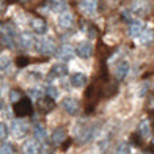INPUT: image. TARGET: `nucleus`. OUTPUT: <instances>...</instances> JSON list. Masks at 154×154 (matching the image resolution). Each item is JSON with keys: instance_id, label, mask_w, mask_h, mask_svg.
<instances>
[{"instance_id": "nucleus-36", "label": "nucleus", "mask_w": 154, "mask_h": 154, "mask_svg": "<svg viewBox=\"0 0 154 154\" xmlns=\"http://www.w3.org/2000/svg\"><path fill=\"white\" fill-rule=\"evenodd\" d=\"M152 145H154V138H152Z\"/></svg>"}, {"instance_id": "nucleus-12", "label": "nucleus", "mask_w": 154, "mask_h": 154, "mask_svg": "<svg viewBox=\"0 0 154 154\" xmlns=\"http://www.w3.org/2000/svg\"><path fill=\"white\" fill-rule=\"evenodd\" d=\"M128 74H129V63L126 61V60L116 63V68H115V77H116V80H123Z\"/></svg>"}, {"instance_id": "nucleus-6", "label": "nucleus", "mask_w": 154, "mask_h": 154, "mask_svg": "<svg viewBox=\"0 0 154 154\" xmlns=\"http://www.w3.org/2000/svg\"><path fill=\"white\" fill-rule=\"evenodd\" d=\"M57 22H58V27H60L61 30H69V29H72V25H74V16H72V13H69L68 10L61 11Z\"/></svg>"}, {"instance_id": "nucleus-27", "label": "nucleus", "mask_w": 154, "mask_h": 154, "mask_svg": "<svg viewBox=\"0 0 154 154\" xmlns=\"http://www.w3.org/2000/svg\"><path fill=\"white\" fill-rule=\"evenodd\" d=\"M30 65V58L29 57H17L16 58V66L17 68H25Z\"/></svg>"}, {"instance_id": "nucleus-30", "label": "nucleus", "mask_w": 154, "mask_h": 154, "mask_svg": "<svg viewBox=\"0 0 154 154\" xmlns=\"http://www.w3.org/2000/svg\"><path fill=\"white\" fill-rule=\"evenodd\" d=\"M20 97H22V94H20L19 90H11V91H10V101L11 102H17Z\"/></svg>"}, {"instance_id": "nucleus-9", "label": "nucleus", "mask_w": 154, "mask_h": 154, "mask_svg": "<svg viewBox=\"0 0 154 154\" xmlns=\"http://www.w3.org/2000/svg\"><path fill=\"white\" fill-rule=\"evenodd\" d=\"M79 8L83 14L87 16H94L97 13V0H80Z\"/></svg>"}, {"instance_id": "nucleus-14", "label": "nucleus", "mask_w": 154, "mask_h": 154, "mask_svg": "<svg viewBox=\"0 0 154 154\" xmlns=\"http://www.w3.org/2000/svg\"><path fill=\"white\" fill-rule=\"evenodd\" d=\"M143 30H145V24L143 22H140V20H131V24H129V35L131 36L138 38L140 33H142Z\"/></svg>"}, {"instance_id": "nucleus-5", "label": "nucleus", "mask_w": 154, "mask_h": 154, "mask_svg": "<svg viewBox=\"0 0 154 154\" xmlns=\"http://www.w3.org/2000/svg\"><path fill=\"white\" fill-rule=\"evenodd\" d=\"M131 11L135 17H143L149 13V2L148 0H134L131 5Z\"/></svg>"}, {"instance_id": "nucleus-22", "label": "nucleus", "mask_w": 154, "mask_h": 154, "mask_svg": "<svg viewBox=\"0 0 154 154\" xmlns=\"http://www.w3.org/2000/svg\"><path fill=\"white\" fill-rule=\"evenodd\" d=\"M29 94H30L32 99H35V101H36V99H43L44 94H47V88H43V87H33V88H30Z\"/></svg>"}, {"instance_id": "nucleus-31", "label": "nucleus", "mask_w": 154, "mask_h": 154, "mask_svg": "<svg viewBox=\"0 0 154 154\" xmlns=\"http://www.w3.org/2000/svg\"><path fill=\"white\" fill-rule=\"evenodd\" d=\"M47 96H51L52 99H57V97H58V88L54 87V85L47 87Z\"/></svg>"}, {"instance_id": "nucleus-8", "label": "nucleus", "mask_w": 154, "mask_h": 154, "mask_svg": "<svg viewBox=\"0 0 154 154\" xmlns=\"http://www.w3.org/2000/svg\"><path fill=\"white\" fill-rule=\"evenodd\" d=\"M17 44L22 49H35V44H36V38L33 36L32 33L24 32L17 36Z\"/></svg>"}, {"instance_id": "nucleus-26", "label": "nucleus", "mask_w": 154, "mask_h": 154, "mask_svg": "<svg viewBox=\"0 0 154 154\" xmlns=\"http://www.w3.org/2000/svg\"><path fill=\"white\" fill-rule=\"evenodd\" d=\"M0 152H2V154H11V152H14V149H13V146L10 143H6L5 140H2V145H0Z\"/></svg>"}, {"instance_id": "nucleus-18", "label": "nucleus", "mask_w": 154, "mask_h": 154, "mask_svg": "<svg viewBox=\"0 0 154 154\" xmlns=\"http://www.w3.org/2000/svg\"><path fill=\"white\" fill-rule=\"evenodd\" d=\"M32 29L35 30V33H38V35H44L47 32V24H46V20L44 19H33L32 20Z\"/></svg>"}, {"instance_id": "nucleus-24", "label": "nucleus", "mask_w": 154, "mask_h": 154, "mask_svg": "<svg viewBox=\"0 0 154 154\" xmlns=\"http://www.w3.org/2000/svg\"><path fill=\"white\" fill-rule=\"evenodd\" d=\"M94 135H96V128H88V129H85L80 134V140H79V143H87V142H90L91 138H94Z\"/></svg>"}, {"instance_id": "nucleus-2", "label": "nucleus", "mask_w": 154, "mask_h": 154, "mask_svg": "<svg viewBox=\"0 0 154 154\" xmlns=\"http://www.w3.org/2000/svg\"><path fill=\"white\" fill-rule=\"evenodd\" d=\"M13 112L17 118H24L33 113V104H32V97H20L17 102H14Z\"/></svg>"}, {"instance_id": "nucleus-23", "label": "nucleus", "mask_w": 154, "mask_h": 154, "mask_svg": "<svg viewBox=\"0 0 154 154\" xmlns=\"http://www.w3.org/2000/svg\"><path fill=\"white\" fill-rule=\"evenodd\" d=\"M33 135H35V138H36V140H39L41 143H44L46 140H47V132H46V129H44L41 124H36V126H35Z\"/></svg>"}, {"instance_id": "nucleus-34", "label": "nucleus", "mask_w": 154, "mask_h": 154, "mask_svg": "<svg viewBox=\"0 0 154 154\" xmlns=\"http://www.w3.org/2000/svg\"><path fill=\"white\" fill-rule=\"evenodd\" d=\"M146 88H148V85H146V83H143V85L140 87V90H138V96H145V94H146Z\"/></svg>"}, {"instance_id": "nucleus-33", "label": "nucleus", "mask_w": 154, "mask_h": 154, "mask_svg": "<svg viewBox=\"0 0 154 154\" xmlns=\"http://www.w3.org/2000/svg\"><path fill=\"white\" fill-rule=\"evenodd\" d=\"M140 138H142V135H140V134H132L131 142L134 143V145H137V146H142V142H143V140H140Z\"/></svg>"}, {"instance_id": "nucleus-1", "label": "nucleus", "mask_w": 154, "mask_h": 154, "mask_svg": "<svg viewBox=\"0 0 154 154\" xmlns=\"http://www.w3.org/2000/svg\"><path fill=\"white\" fill-rule=\"evenodd\" d=\"M0 33H2V46L13 49L16 46V39H17V33L14 25L10 24V22H5L2 24V29H0Z\"/></svg>"}, {"instance_id": "nucleus-19", "label": "nucleus", "mask_w": 154, "mask_h": 154, "mask_svg": "<svg viewBox=\"0 0 154 154\" xmlns=\"http://www.w3.org/2000/svg\"><path fill=\"white\" fill-rule=\"evenodd\" d=\"M66 140V132H65V129H61V128H58V129H55L54 132H52V138H51V142L54 143V145H61L63 142Z\"/></svg>"}, {"instance_id": "nucleus-21", "label": "nucleus", "mask_w": 154, "mask_h": 154, "mask_svg": "<svg viewBox=\"0 0 154 154\" xmlns=\"http://www.w3.org/2000/svg\"><path fill=\"white\" fill-rule=\"evenodd\" d=\"M152 39H154V32L149 30V29H145L142 33H140V36H138V43L146 46V44H149Z\"/></svg>"}, {"instance_id": "nucleus-13", "label": "nucleus", "mask_w": 154, "mask_h": 154, "mask_svg": "<svg viewBox=\"0 0 154 154\" xmlns=\"http://www.w3.org/2000/svg\"><path fill=\"white\" fill-rule=\"evenodd\" d=\"M75 52L80 58H90L93 55V46L90 43H80L79 46H77Z\"/></svg>"}, {"instance_id": "nucleus-20", "label": "nucleus", "mask_w": 154, "mask_h": 154, "mask_svg": "<svg viewBox=\"0 0 154 154\" xmlns=\"http://www.w3.org/2000/svg\"><path fill=\"white\" fill-rule=\"evenodd\" d=\"M54 106H55V99H52L51 96L39 99V110H41V113H47V112L51 110Z\"/></svg>"}, {"instance_id": "nucleus-17", "label": "nucleus", "mask_w": 154, "mask_h": 154, "mask_svg": "<svg viewBox=\"0 0 154 154\" xmlns=\"http://www.w3.org/2000/svg\"><path fill=\"white\" fill-rule=\"evenodd\" d=\"M68 8L66 0H49V10L54 13H61Z\"/></svg>"}, {"instance_id": "nucleus-11", "label": "nucleus", "mask_w": 154, "mask_h": 154, "mask_svg": "<svg viewBox=\"0 0 154 154\" xmlns=\"http://www.w3.org/2000/svg\"><path fill=\"white\" fill-rule=\"evenodd\" d=\"M61 106L69 115H77V112H79V104L74 97H65L61 101Z\"/></svg>"}, {"instance_id": "nucleus-3", "label": "nucleus", "mask_w": 154, "mask_h": 154, "mask_svg": "<svg viewBox=\"0 0 154 154\" xmlns=\"http://www.w3.org/2000/svg\"><path fill=\"white\" fill-rule=\"evenodd\" d=\"M35 49H36V52L43 54V55H54L58 47L55 46L54 39H51V38H36Z\"/></svg>"}, {"instance_id": "nucleus-29", "label": "nucleus", "mask_w": 154, "mask_h": 154, "mask_svg": "<svg viewBox=\"0 0 154 154\" xmlns=\"http://www.w3.org/2000/svg\"><path fill=\"white\" fill-rule=\"evenodd\" d=\"M116 152H120V154H128V152H131L129 143H120V145H118V148H116Z\"/></svg>"}, {"instance_id": "nucleus-16", "label": "nucleus", "mask_w": 154, "mask_h": 154, "mask_svg": "<svg viewBox=\"0 0 154 154\" xmlns=\"http://www.w3.org/2000/svg\"><path fill=\"white\" fill-rule=\"evenodd\" d=\"M24 152H29V154L41 152V142H39V140H36V138L25 142V145H24Z\"/></svg>"}, {"instance_id": "nucleus-15", "label": "nucleus", "mask_w": 154, "mask_h": 154, "mask_svg": "<svg viewBox=\"0 0 154 154\" xmlns=\"http://www.w3.org/2000/svg\"><path fill=\"white\" fill-rule=\"evenodd\" d=\"M71 85L72 87H75V88H82V87H85L87 85V75L85 74H82V72H75V74H72L71 75Z\"/></svg>"}, {"instance_id": "nucleus-25", "label": "nucleus", "mask_w": 154, "mask_h": 154, "mask_svg": "<svg viewBox=\"0 0 154 154\" xmlns=\"http://www.w3.org/2000/svg\"><path fill=\"white\" fill-rule=\"evenodd\" d=\"M151 128H152V126H149V121L148 120L140 121V124H138V134L142 135V137H149Z\"/></svg>"}, {"instance_id": "nucleus-7", "label": "nucleus", "mask_w": 154, "mask_h": 154, "mask_svg": "<svg viewBox=\"0 0 154 154\" xmlns=\"http://www.w3.org/2000/svg\"><path fill=\"white\" fill-rule=\"evenodd\" d=\"M75 54H77V52H75L69 44H63V46H60V47L57 49V52H55V57L60 58L61 61H69V60L74 58Z\"/></svg>"}, {"instance_id": "nucleus-10", "label": "nucleus", "mask_w": 154, "mask_h": 154, "mask_svg": "<svg viewBox=\"0 0 154 154\" xmlns=\"http://www.w3.org/2000/svg\"><path fill=\"white\" fill-rule=\"evenodd\" d=\"M49 75H51L52 79H61V77L68 75V66L65 63H55L51 68V71H49Z\"/></svg>"}, {"instance_id": "nucleus-32", "label": "nucleus", "mask_w": 154, "mask_h": 154, "mask_svg": "<svg viewBox=\"0 0 154 154\" xmlns=\"http://www.w3.org/2000/svg\"><path fill=\"white\" fill-rule=\"evenodd\" d=\"M0 61H2V65H0V68H2V71H6V69L10 68V58L6 57V55H2V58H0Z\"/></svg>"}, {"instance_id": "nucleus-35", "label": "nucleus", "mask_w": 154, "mask_h": 154, "mask_svg": "<svg viewBox=\"0 0 154 154\" xmlns=\"http://www.w3.org/2000/svg\"><path fill=\"white\" fill-rule=\"evenodd\" d=\"M20 2H22V3H25V2H29V0H20Z\"/></svg>"}, {"instance_id": "nucleus-4", "label": "nucleus", "mask_w": 154, "mask_h": 154, "mask_svg": "<svg viewBox=\"0 0 154 154\" xmlns=\"http://www.w3.org/2000/svg\"><path fill=\"white\" fill-rule=\"evenodd\" d=\"M10 131H11V134L14 135L16 138H24L27 134H29V124L19 118V120H14L11 123Z\"/></svg>"}, {"instance_id": "nucleus-28", "label": "nucleus", "mask_w": 154, "mask_h": 154, "mask_svg": "<svg viewBox=\"0 0 154 154\" xmlns=\"http://www.w3.org/2000/svg\"><path fill=\"white\" fill-rule=\"evenodd\" d=\"M10 129H8V126H6L5 123H2L0 124V138L2 140H5V138H8V134H10Z\"/></svg>"}]
</instances>
